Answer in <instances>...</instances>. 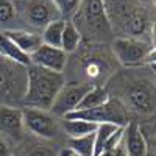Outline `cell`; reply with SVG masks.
Instances as JSON below:
<instances>
[{
  "mask_svg": "<svg viewBox=\"0 0 156 156\" xmlns=\"http://www.w3.org/2000/svg\"><path fill=\"white\" fill-rule=\"evenodd\" d=\"M109 97L117 98L129 114V119L154 117V69L142 66L136 69L117 70L105 86Z\"/></svg>",
  "mask_w": 156,
  "mask_h": 156,
  "instance_id": "6da1fadb",
  "label": "cell"
},
{
  "mask_svg": "<svg viewBox=\"0 0 156 156\" xmlns=\"http://www.w3.org/2000/svg\"><path fill=\"white\" fill-rule=\"evenodd\" d=\"M119 70L109 44L83 41L73 53L67 55L64 80L86 83L89 86H105Z\"/></svg>",
  "mask_w": 156,
  "mask_h": 156,
  "instance_id": "7a4b0ae2",
  "label": "cell"
},
{
  "mask_svg": "<svg viewBox=\"0 0 156 156\" xmlns=\"http://www.w3.org/2000/svg\"><path fill=\"white\" fill-rule=\"evenodd\" d=\"M112 37H137L154 44V0H103Z\"/></svg>",
  "mask_w": 156,
  "mask_h": 156,
  "instance_id": "3957f363",
  "label": "cell"
},
{
  "mask_svg": "<svg viewBox=\"0 0 156 156\" xmlns=\"http://www.w3.org/2000/svg\"><path fill=\"white\" fill-rule=\"evenodd\" d=\"M64 83L66 80L62 73L30 64L27 67V90L22 100V108L48 111Z\"/></svg>",
  "mask_w": 156,
  "mask_h": 156,
  "instance_id": "277c9868",
  "label": "cell"
},
{
  "mask_svg": "<svg viewBox=\"0 0 156 156\" xmlns=\"http://www.w3.org/2000/svg\"><path fill=\"white\" fill-rule=\"evenodd\" d=\"M70 22L86 42L109 44L112 41L103 0H80L78 9Z\"/></svg>",
  "mask_w": 156,
  "mask_h": 156,
  "instance_id": "5b68a950",
  "label": "cell"
},
{
  "mask_svg": "<svg viewBox=\"0 0 156 156\" xmlns=\"http://www.w3.org/2000/svg\"><path fill=\"white\" fill-rule=\"evenodd\" d=\"M112 55L120 67L136 69L147 66L154 69L156 50L151 41L137 37H112L109 42Z\"/></svg>",
  "mask_w": 156,
  "mask_h": 156,
  "instance_id": "8992f818",
  "label": "cell"
},
{
  "mask_svg": "<svg viewBox=\"0 0 156 156\" xmlns=\"http://www.w3.org/2000/svg\"><path fill=\"white\" fill-rule=\"evenodd\" d=\"M20 30L41 33L48 23L61 16L51 0H14Z\"/></svg>",
  "mask_w": 156,
  "mask_h": 156,
  "instance_id": "52a82bcc",
  "label": "cell"
},
{
  "mask_svg": "<svg viewBox=\"0 0 156 156\" xmlns=\"http://www.w3.org/2000/svg\"><path fill=\"white\" fill-rule=\"evenodd\" d=\"M27 90V67L0 55V105L20 106Z\"/></svg>",
  "mask_w": 156,
  "mask_h": 156,
  "instance_id": "ba28073f",
  "label": "cell"
},
{
  "mask_svg": "<svg viewBox=\"0 0 156 156\" xmlns=\"http://www.w3.org/2000/svg\"><path fill=\"white\" fill-rule=\"evenodd\" d=\"M66 117H69V119H81L86 122H92L95 125L111 123L115 126H126L128 122L131 120L125 106L117 98H112V97H109L103 105L97 108L84 109V111H73Z\"/></svg>",
  "mask_w": 156,
  "mask_h": 156,
  "instance_id": "9c48e42d",
  "label": "cell"
},
{
  "mask_svg": "<svg viewBox=\"0 0 156 156\" xmlns=\"http://www.w3.org/2000/svg\"><path fill=\"white\" fill-rule=\"evenodd\" d=\"M22 115H23V126L27 134L47 139V140H56V142L61 136H64L59 119L53 114H50L48 111L22 108Z\"/></svg>",
  "mask_w": 156,
  "mask_h": 156,
  "instance_id": "30bf717a",
  "label": "cell"
},
{
  "mask_svg": "<svg viewBox=\"0 0 156 156\" xmlns=\"http://www.w3.org/2000/svg\"><path fill=\"white\" fill-rule=\"evenodd\" d=\"M92 87L86 83H76V81H66L64 86L59 89V92L56 94L53 103L48 109L50 114H53L58 119L69 115L70 112L76 111L80 101L86 95V92Z\"/></svg>",
  "mask_w": 156,
  "mask_h": 156,
  "instance_id": "8fae6325",
  "label": "cell"
},
{
  "mask_svg": "<svg viewBox=\"0 0 156 156\" xmlns=\"http://www.w3.org/2000/svg\"><path fill=\"white\" fill-rule=\"evenodd\" d=\"M25 126H23V115L20 106H9L0 105V137L11 147L25 137Z\"/></svg>",
  "mask_w": 156,
  "mask_h": 156,
  "instance_id": "7c38bea8",
  "label": "cell"
},
{
  "mask_svg": "<svg viewBox=\"0 0 156 156\" xmlns=\"http://www.w3.org/2000/svg\"><path fill=\"white\" fill-rule=\"evenodd\" d=\"M61 147L56 140H47L31 134L25 137L12 147V156H59Z\"/></svg>",
  "mask_w": 156,
  "mask_h": 156,
  "instance_id": "4fadbf2b",
  "label": "cell"
},
{
  "mask_svg": "<svg viewBox=\"0 0 156 156\" xmlns=\"http://www.w3.org/2000/svg\"><path fill=\"white\" fill-rule=\"evenodd\" d=\"M30 62L33 66L62 73L67 62V55L59 47H50L42 44L36 51H33L30 55Z\"/></svg>",
  "mask_w": 156,
  "mask_h": 156,
  "instance_id": "5bb4252c",
  "label": "cell"
},
{
  "mask_svg": "<svg viewBox=\"0 0 156 156\" xmlns=\"http://www.w3.org/2000/svg\"><path fill=\"white\" fill-rule=\"evenodd\" d=\"M123 147L126 156H147V140L136 120H129L123 133Z\"/></svg>",
  "mask_w": 156,
  "mask_h": 156,
  "instance_id": "9a60e30c",
  "label": "cell"
},
{
  "mask_svg": "<svg viewBox=\"0 0 156 156\" xmlns=\"http://www.w3.org/2000/svg\"><path fill=\"white\" fill-rule=\"evenodd\" d=\"M3 33L28 56L42 45L41 33L27 31V30H12V31H3Z\"/></svg>",
  "mask_w": 156,
  "mask_h": 156,
  "instance_id": "2e32d148",
  "label": "cell"
},
{
  "mask_svg": "<svg viewBox=\"0 0 156 156\" xmlns=\"http://www.w3.org/2000/svg\"><path fill=\"white\" fill-rule=\"evenodd\" d=\"M61 122V129L64 136L67 139H76V137H83L87 134L95 133L97 125L92 122H86L81 119H69V117H62L59 119Z\"/></svg>",
  "mask_w": 156,
  "mask_h": 156,
  "instance_id": "e0dca14e",
  "label": "cell"
},
{
  "mask_svg": "<svg viewBox=\"0 0 156 156\" xmlns=\"http://www.w3.org/2000/svg\"><path fill=\"white\" fill-rule=\"evenodd\" d=\"M0 55H2L3 58H6V59H9V61L22 64V66H25V67H28L31 64L30 56L25 55L3 31H0Z\"/></svg>",
  "mask_w": 156,
  "mask_h": 156,
  "instance_id": "ac0fdd59",
  "label": "cell"
},
{
  "mask_svg": "<svg viewBox=\"0 0 156 156\" xmlns=\"http://www.w3.org/2000/svg\"><path fill=\"white\" fill-rule=\"evenodd\" d=\"M20 30L14 0H0V31Z\"/></svg>",
  "mask_w": 156,
  "mask_h": 156,
  "instance_id": "d6986e66",
  "label": "cell"
},
{
  "mask_svg": "<svg viewBox=\"0 0 156 156\" xmlns=\"http://www.w3.org/2000/svg\"><path fill=\"white\" fill-rule=\"evenodd\" d=\"M109 98V94L105 86H92L86 95L83 97V100L80 101L76 111H84V109H92V108H97L100 105H103L106 100Z\"/></svg>",
  "mask_w": 156,
  "mask_h": 156,
  "instance_id": "ffe728a7",
  "label": "cell"
},
{
  "mask_svg": "<svg viewBox=\"0 0 156 156\" xmlns=\"http://www.w3.org/2000/svg\"><path fill=\"white\" fill-rule=\"evenodd\" d=\"M83 42L81 34L78 33V30L73 27V23L70 20H66L62 30V36H61V50L66 55H70L80 47V44Z\"/></svg>",
  "mask_w": 156,
  "mask_h": 156,
  "instance_id": "44dd1931",
  "label": "cell"
},
{
  "mask_svg": "<svg viewBox=\"0 0 156 156\" xmlns=\"http://www.w3.org/2000/svg\"><path fill=\"white\" fill-rule=\"evenodd\" d=\"M66 20H55L48 23L47 27L41 31V37H42V44L50 45V47H59L61 48V36H62V30Z\"/></svg>",
  "mask_w": 156,
  "mask_h": 156,
  "instance_id": "7402d4cb",
  "label": "cell"
},
{
  "mask_svg": "<svg viewBox=\"0 0 156 156\" xmlns=\"http://www.w3.org/2000/svg\"><path fill=\"white\" fill-rule=\"evenodd\" d=\"M66 148H69L72 153L78 156H94V133L76 139H67Z\"/></svg>",
  "mask_w": 156,
  "mask_h": 156,
  "instance_id": "603a6c76",
  "label": "cell"
},
{
  "mask_svg": "<svg viewBox=\"0 0 156 156\" xmlns=\"http://www.w3.org/2000/svg\"><path fill=\"white\" fill-rule=\"evenodd\" d=\"M51 2L55 3L62 20H70L80 5V0H51Z\"/></svg>",
  "mask_w": 156,
  "mask_h": 156,
  "instance_id": "cb8c5ba5",
  "label": "cell"
},
{
  "mask_svg": "<svg viewBox=\"0 0 156 156\" xmlns=\"http://www.w3.org/2000/svg\"><path fill=\"white\" fill-rule=\"evenodd\" d=\"M100 156H126V151H125V147H123V140H122V144H119L117 147L101 151Z\"/></svg>",
  "mask_w": 156,
  "mask_h": 156,
  "instance_id": "d4e9b609",
  "label": "cell"
},
{
  "mask_svg": "<svg viewBox=\"0 0 156 156\" xmlns=\"http://www.w3.org/2000/svg\"><path fill=\"white\" fill-rule=\"evenodd\" d=\"M0 156H12V147L0 137Z\"/></svg>",
  "mask_w": 156,
  "mask_h": 156,
  "instance_id": "484cf974",
  "label": "cell"
},
{
  "mask_svg": "<svg viewBox=\"0 0 156 156\" xmlns=\"http://www.w3.org/2000/svg\"><path fill=\"white\" fill-rule=\"evenodd\" d=\"M64 156H78V154H75V153H72L69 148H66V154H64Z\"/></svg>",
  "mask_w": 156,
  "mask_h": 156,
  "instance_id": "4316f807",
  "label": "cell"
},
{
  "mask_svg": "<svg viewBox=\"0 0 156 156\" xmlns=\"http://www.w3.org/2000/svg\"><path fill=\"white\" fill-rule=\"evenodd\" d=\"M64 154H66V147H64V148L61 150V153H59V156H64Z\"/></svg>",
  "mask_w": 156,
  "mask_h": 156,
  "instance_id": "83f0119b",
  "label": "cell"
}]
</instances>
